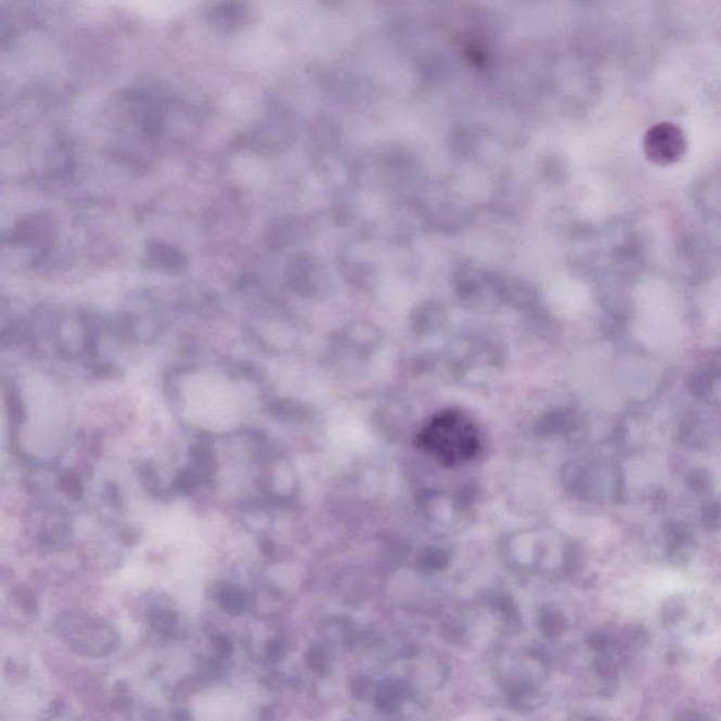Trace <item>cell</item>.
<instances>
[{
    "instance_id": "cell-1",
    "label": "cell",
    "mask_w": 721,
    "mask_h": 721,
    "mask_svg": "<svg viewBox=\"0 0 721 721\" xmlns=\"http://www.w3.org/2000/svg\"><path fill=\"white\" fill-rule=\"evenodd\" d=\"M421 441L424 449L449 465L466 463L479 451L477 427L460 412H446L433 419L422 432Z\"/></svg>"
},
{
    "instance_id": "cell-2",
    "label": "cell",
    "mask_w": 721,
    "mask_h": 721,
    "mask_svg": "<svg viewBox=\"0 0 721 721\" xmlns=\"http://www.w3.org/2000/svg\"><path fill=\"white\" fill-rule=\"evenodd\" d=\"M644 149L649 162L659 165L672 164L685 153V137L671 123H661L648 131Z\"/></svg>"
},
{
    "instance_id": "cell-3",
    "label": "cell",
    "mask_w": 721,
    "mask_h": 721,
    "mask_svg": "<svg viewBox=\"0 0 721 721\" xmlns=\"http://www.w3.org/2000/svg\"><path fill=\"white\" fill-rule=\"evenodd\" d=\"M192 471L197 479L209 480L215 477L216 463L215 451L207 445H196L191 449Z\"/></svg>"
},
{
    "instance_id": "cell-4",
    "label": "cell",
    "mask_w": 721,
    "mask_h": 721,
    "mask_svg": "<svg viewBox=\"0 0 721 721\" xmlns=\"http://www.w3.org/2000/svg\"><path fill=\"white\" fill-rule=\"evenodd\" d=\"M61 489L73 499H81L83 493V487L81 480L77 475L73 473L65 474L64 477L60 479Z\"/></svg>"
},
{
    "instance_id": "cell-5",
    "label": "cell",
    "mask_w": 721,
    "mask_h": 721,
    "mask_svg": "<svg viewBox=\"0 0 721 721\" xmlns=\"http://www.w3.org/2000/svg\"><path fill=\"white\" fill-rule=\"evenodd\" d=\"M378 704L382 709H394L398 705V695H396L394 687H384L379 692Z\"/></svg>"
}]
</instances>
